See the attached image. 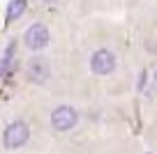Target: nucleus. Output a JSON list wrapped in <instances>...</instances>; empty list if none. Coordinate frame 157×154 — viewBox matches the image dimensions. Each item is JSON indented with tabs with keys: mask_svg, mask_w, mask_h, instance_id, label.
Returning a JSON list of instances; mask_svg holds the SVG:
<instances>
[{
	"mask_svg": "<svg viewBox=\"0 0 157 154\" xmlns=\"http://www.w3.org/2000/svg\"><path fill=\"white\" fill-rule=\"evenodd\" d=\"M25 0H12L10 2V7H7V21H14V19H19L21 16V12L25 9Z\"/></svg>",
	"mask_w": 157,
	"mask_h": 154,
	"instance_id": "obj_6",
	"label": "nucleus"
},
{
	"mask_svg": "<svg viewBox=\"0 0 157 154\" xmlns=\"http://www.w3.org/2000/svg\"><path fill=\"white\" fill-rule=\"evenodd\" d=\"M152 76H155V83H157V67H155V74H152Z\"/></svg>",
	"mask_w": 157,
	"mask_h": 154,
	"instance_id": "obj_7",
	"label": "nucleus"
},
{
	"mask_svg": "<svg viewBox=\"0 0 157 154\" xmlns=\"http://www.w3.org/2000/svg\"><path fill=\"white\" fill-rule=\"evenodd\" d=\"M113 69H116V55L109 48H97L90 55V72L95 76H109Z\"/></svg>",
	"mask_w": 157,
	"mask_h": 154,
	"instance_id": "obj_5",
	"label": "nucleus"
},
{
	"mask_svg": "<svg viewBox=\"0 0 157 154\" xmlns=\"http://www.w3.org/2000/svg\"><path fill=\"white\" fill-rule=\"evenodd\" d=\"M30 140V127L23 120H16L12 124H7L5 134H2V145L5 149H19Z\"/></svg>",
	"mask_w": 157,
	"mask_h": 154,
	"instance_id": "obj_1",
	"label": "nucleus"
},
{
	"mask_svg": "<svg viewBox=\"0 0 157 154\" xmlns=\"http://www.w3.org/2000/svg\"><path fill=\"white\" fill-rule=\"evenodd\" d=\"M25 78L35 85H44L51 78V62L44 55H33L25 62Z\"/></svg>",
	"mask_w": 157,
	"mask_h": 154,
	"instance_id": "obj_2",
	"label": "nucleus"
},
{
	"mask_svg": "<svg viewBox=\"0 0 157 154\" xmlns=\"http://www.w3.org/2000/svg\"><path fill=\"white\" fill-rule=\"evenodd\" d=\"M49 39H51V32L44 23H33L23 35V44L28 51L33 53H39V51H44L49 46Z\"/></svg>",
	"mask_w": 157,
	"mask_h": 154,
	"instance_id": "obj_3",
	"label": "nucleus"
},
{
	"mask_svg": "<svg viewBox=\"0 0 157 154\" xmlns=\"http://www.w3.org/2000/svg\"><path fill=\"white\" fill-rule=\"evenodd\" d=\"M76 122H78L76 108L67 106V104L53 108V113H51V127H53L56 131H69V129L76 127Z\"/></svg>",
	"mask_w": 157,
	"mask_h": 154,
	"instance_id": "obj_4",
	"label": "nucleus"
},
{
	"mask_svg": "<svg viewBox=\"0 0 157 154\" xmlns=\"http://www.w3.org/2000/svg\"><path fill=\"white\" fill-rule=\"evenodd\" d=\"M44 2H56V0H44Z\"/></svg>",
	"mask_w": 157,
	"mask_h": 154,
	"instance_id": "obj_8",
	"label": "nucleus"
}]
</instances>
